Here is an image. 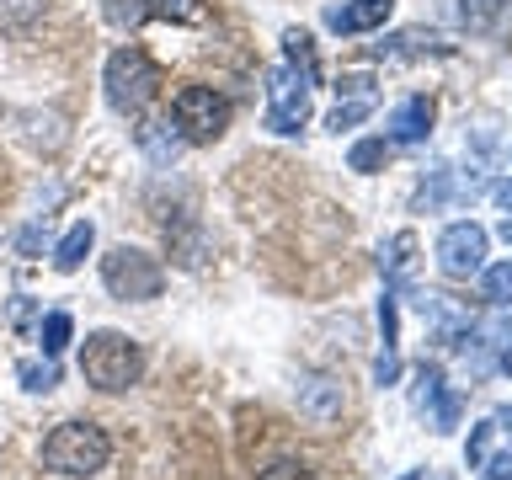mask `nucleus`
I'll return each mask as SVG.
<instances>
[{"label": "nucleus", "mask_w": 512, "mask_h": 480, "mask_svg": "<svg viewBox=\"0 0 512 480\" xmlns=\"http://www.w3.org/2000/svg\"><path fill=\"white\" fill-rule=\"evenodd\" d=\"M107 459H112V438L96 422H59L43 443V464L64 480H86L107 470Z\"/></svg>", "instance_id": "f257e3e1"}, {"label": "nucleus", "mask_w": 512, "mask_h": 480, "mask_svg": "<svg viewBox=\"0 0 512 480\" xmlns=\"http://www.w3.org/2000/svg\"><path fill=\"white\" fill-rule=\"evenodd\" d=\"M80 374H86V384H96V390L118 395L128 384H139L144 352H139V342H128L123 331H91L86 347H80Z\"/></svg>", "instance_id": "f03ea898"}, {"label": "nucleus", "mask_w": 512, "mask_h": 480, "mask_svg": "<svg viewBox=\"0 0 512 480\" xmlns=\"http://www.w3.org/2000/svg\"><path fill=\"white\" fill-rule=\"evenodd\" d=\"M102 86H107V102L118 112H144L155 102V91L166 86V75H160V64L144 54V48L128 43V48H118V54L107 59Z\"/></svg>", "instance_id": "7ed1b4c3"}, {"label": "nucleus", "mask_w": 512, "mask_h": 480, "mask_svg": "<svg viewBox=\"0 0 512 480\" xmlns=\"http://www.w3.org/2000/svg\"><path fill=\"white\" fill-rule=\"evenodd\" d=\"M102 283H107L112 299L144 304V299H160V288H166V267H160L150 251H139V246H118V251L102 256Z\"/></svg>", "instance_id": "20e7f679"}, {"label": "nucleus", "mask_w": 512, "mask_h": 480, "mask_svg": "<svg viewBox=\"0 0 512 480\" xmlns=\"http://www.w3.org/2000/svg\"><path fill=\"white\" fill-rule=\"evenodd\" d=\"M171 118L187 144H214L230 128V96H219L214 86H182L171 96Z\"/></svg>", "instance_id": "39448f33"}, {"label": "nucleus", "mask_w": 512, "mask_h": 480, "mask_svg": "<svg viewBox=\"0 0 512 480\" xmlns=\"http://www.w3.org/2000/svg\"><path fill=\"white\" fill-rule=\"evenodd\" d=\"M310 80H304L294 64H283V70H272L267 80V128L272 134H299L304 123H310Z\"/></svg>", "instance_id": "423d86ee"}, {"label": "nucleus", "mask_w": 512, "mask_h": 480, "mask_svg": "<svg viewBox=\"0 0 512 480\" xmlns=\"http://www.w3.org/2000/svg\"><path fill=\"white\" fill-rule=\"evenodd\" d=\"M438 267L448 278H470L486 267V230L480 224H448L438 235Z\"/></svg>", "instance_id": "0eeeda50"}, {"label": "nucleus", "mask_w": 512, "mask_h": 480, "mask_svg": "<svg viewBox=\"0 0 512 480\" xmlns=\"http://www.w3.org/2000/svg\"><path fill=\"white\" fill-rule=\"evenodd\" d=\"M374 107H379V91H374V80L368 75H347L342 86H336V107H331V118L326 128H358L363 118H374Z\"/></svg>", "instance_id": "6e6552de"}, {"label": "nucleus", "mask_w": 512, "mask_h": 480, "mask_svg": "<svg viewBox=\"0 0 512 480\" xmlns=\"http://www.w3.org/2000/svg\"><path fill=\"white\" fill-rule=\"evenodd\" d=\"M390 11H395V0H347V6L326 11V27L331 32H374V27H384Z\"/></svg>", "instance_id": "1a4fd4ad"}, {"label": "nucleus", "mask_w": 512, "mask_h": 480, "mask_svg": "<svg viewBox=\"0 0 512 480\" xmlns=\"http://www.w3.org/2000/svg\"><path fill=\"white\" fill-rule=\"evenodd\" d=\"M432 134V102L427 96H406L390 112V144H427Z\"/></svg>", "instance_id": "9d476101"}, {"label": "nucleus", "mask_w": 512, "mask_h": 480, "mask_svg": "<svg viewBox=\"0 0 512 480\" xmlns=\"http://www.w3.org/2000/svg\"><path fill=\"white\" fill-rule=\"evenodd\" d=\"M299 411L315 416V422H331V416H342V384L326 379V374H310L299 384Z\"/></svg>", "instance_id": "9b49d317"}, {"label": "nucleus", "mask_w": 512, "mask_h": 480, "mask_svg": "<svg viewBox=\"0 0 512 480\" xmlns=\"http://www.w3.org/2000/svg\"><path fill=\"white\" fill-rule=\"evenodd\" d=\"M91 240H96V230H91V219H80V224H70V230H64V240H59V246H54V267H59V272H75L80 262H86Z\"/></svg>", "instance_id": "f8f14e48"}, {"label": "nucleus", "mask_w": 512, "mask_h": 480, "mask_svg": "<svg viewBox=\"0 0 512 480\" xmlns=\"http://www.w3.org/2000/svg\"><path fill=\"white\" fill-rule=\"evenodd\" d=\"M416 235L411 230H400V235H390V246H384V256H379V267H384V283H406L411 278V262H416Z\"/></svg>", "instance_id": "ddd939ff"}, {"label": "nucleus", "mask_w": 512, "mask_h": 480, "mask_svg": "<svg viewBox=\"0 0 512 480\" xmlns=\"http://www.w3.org/2000/svg\"><path fill=\"white\" fill-rule=\"evenodd\" d=\"M379 326H384V352H379V363H374V379L379 384H395L400 358H395V299L390 294L379 299Z\"/></svg>", "instance_id": "4468645a"}, {"label": "nucleus", "mask_w": 512, "mask_h": 480, "mask_svg": "<svg viewBox=\"0 0 512 480\" xmlns=\"http://www.w3.org/2000/svg\"><path fill=\"white\" fill-rule=\"evenodd\" d=\"M374 54H448V43L438 32H395L390 43H374Z\"/></svg>", "instance_id": "2eb2a0df"}, {"label": "nucleus", "mask_w": 512, "mask_h": 480, "mask_svg": "<svg viewBox=\"0 0 512 480\" xmlns=\"http://www.w3.org/2000/svg\"><path fill=\"white\" fill-rule=\"evenodd\" d=\"M283 64H294V70L310 80H320V64H315V43H310V32H283Z\"/></svg>", "instance_id": "dca6fc26"}, {"label": "nucleus", "mask_w": 512, "mask_h": 480, "mask_svg": "<svg viewBox=\"0 0 512 480\" xmlns=\"http://www.w3.org/2000/svg\"><path fill=\"white\" fill-rule=\"evenodd\" d=\"M480 299L486 304H512V256L507 262L480 267Z\"/></svg>", "instance_id": "f3484780"}, {"label": "nucleus", "mask_w": 512, "mask_h": 480, "mask_svg": "<svg viewBox=\"0 0 512 480\" xmlns=\"http://www.w3.org/2000/svg\"><path fill=\"white\" fill-rule=\"evenodd\" d=\"M139 144L150 150V160L166 166V160H176V150H182V134H171V123H144L139 128Z\"/></svg>", "instance_id": "a211bd4d"}, {"label": "nucleus", "mask_w": 512, "mask_h": 480, "mask_svg": "<svg viewBox=\"0 0 512 480\" xmlns=\"http://www.w3.org/2000/svg\"><path fill=\"white\" fill-rule=\"evenodd\" d=\"M150 16H160V22H182V27H198L208 6L203 0H150Z\"/></svg>", "instance_id": "6ab92c4d"}, {"label": "nucleus", "mask_w": 512, "mask_h": 480, "mask_svg": "<svg viewBox=\"0 0 512 480\" xmlns=\"http://www.w3.org/2000/svg\"><path fill=\"white\" fill-rule=\"evenodd\" d=\"M459 16H464V27H470V32H491L507 16V0H464Z\"/></svg>", "instance_id": "aec40b11"}, {"label": "nucleus", "mask_w": 512, "mask_h": 480, "mask_svg": "<svg viewBox=\"0 0 512 480\" xmlns=\"http://www.w3.org/2000/svg\"><path fill=\"white\" fill-rule=\"evenodd\" d=\"M384 160H390V139H358L347 150V166L352 171H379Z\"/></svg>", "instance_id": "412c9836"}, {"label": "nucleus", "mask_w": 512, "mask_h": 480, "mask_svg": "<svg viewBox=\"0 0 512 480\" xmlns=\"http://www.w3.org/2000/svg\"><path fill=\"white\" fill-rule=\"evenodd\" d=\"M38 342H43V358H59L64 342H70V315L54 310V315H43V326H38Z\"/></svg>", "instance_id": "4be33fe9"}, {"label": "nucleus", "mask_w": 512, "mask_h": 480, "mask_svg": "<svg viewBox=\"0 0 512 480\" xmlns=\"http://www.w3.org/2000/svg\"><path fill=\"white\" fill-rule=\"evenodd\" d=\"M102 16L112 27H139L150 16V0H102Z\"/></svg>", "instance_id": "5701e85b"}, {"label": "nucleus", "mask_w": 512, "mask_h": 480, "mask_svg": "<svg viewBox=\"0 0 512 480\" xmlns=\"http://www.w3.org/2000/svg\"><path fill=\"white\" fill-rule=\"evenodd\" d=\"M16 379L38 395V390H54V384H59V368H54V358H48V363H22V368H16Z\"/></svg>", "instance_id": "b1692460"}, {"label": "nucleus", "mask_w": 512, "mask_h": 480, "mask_svg": "<svg viewBox=\"0 0 512 480\" xmlns=\"http://www.w3.org/2000/svg\"><path fill=\"white\" fill-rule=\"evenodd\" d=\"M256 480H320L310 464H299V459H272V464H262L256 470Z\"/></svg>", "instance_id": "393cba45"}, {"label": "nucleus", "mask_w": 512, "mask_h": 480, "mask_svg": "<svg viewBox=\"0 0 512 480\" xmlns=\"http://www.w3.org/2000/svg\"><path fill=\"white\" fill-rule=\"evenodd\" d=\"M491 438H496V422H480V427L470 432V448H464V459H470V464H486V459H491Z\"/></svg>", "instance_id": "a878e982"}, {"label": "nucleus", "mask_w": 512, "mask_h": 480, "mask_svg": "<svg viewBox=\"0 0 512 480\" xmlns=\"http://www.w3.org/2000/svg\"><path fill=\"white\" fill-rule=\"evenodd\" d=\"M486 480H512V454H496V459H486Z\"/></svg>", "instance_id": "bb28decb"}, {"label": "nucleus", "mask_w": 512, "mask_h": 480, "mask_svg": "<svg viewBox=\"0 0 512 480\" xmlns=\"http://www.w3.org/2000/svg\"><path fill=\"white\" fill-rule=\"evenodd\" d=\"M16 246H22V256H32V251L43 246V224H27V230H22V240H16Z\"/></svg>", "instance_id": "cd10ccee"}, {"label": "nucleus", "mask_w": 512, "mask_h": 480, "mask_svg": "<svg viewBox=\"0 0 512 480\" xmlns=\"http://www.w3.org/2000/svg\"><path fill=\"white\" fill-rule=\"evenodd\" d=\"M491 198H496V208H502V214L512 219V182H496V187H491Z\"/></svg>", "instance_id": "c85d7f7f"}, {"label": "nucleus", "mask_w": 512, "mask_h": 480, "mask_svg": "<svg viewBox=\"0 0 512 480\" xmlns=\"http://www.w3.org/2000/svg\"><path fill=\"white\" fill-rule=\"evenodd\" d=\"M502 240H507V246H512V219H507V224H502Z\"/></svg>", "instance_id": "c756f323"}, {"label": "nucleus", "mask_w": 512, "mask_h": 480, "mask_svg": "<svg viewBox=\"0 0 512 480\" xmlns=\"http://www.w3.org/2000/svg\"><path fill=\"white\" fill-rule=\"evenodd\" d=\"M507 422H512V411H507Z\"/></svg>", "instance_id": "7c9ffc66"}]
</instances>
